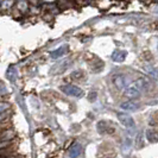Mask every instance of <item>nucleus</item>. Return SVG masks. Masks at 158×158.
<instances>
[{
    "label": "nucleus",
    "instance_id": "8",
    "mask_svg": "<svg viewBox=\"0 0 158 158\" xmlns=\"http://www.w3.org/2000/svg\"><path fill=\"white\" fill-rule=\"evenodd\" d=\"M82 153V146L79 143H75L71 145V148L69 149V157L70 158H77Z\"/></svg>",
    "mask_w": 158,
    "mask_h": 158
},
{
    "label": "nucleus",
    "instance_id": "3",
    "mask_svg": "<svg viewBox=\"0 0 158 158\" xmlns=\"http://www.w3.org/2000/svg\"><path fill=\"white\" fill-rule=\"evenodd\" d=\"M96 128H98V132H99L100 135H107V133H113V132H114V130H113V128L108 125V123L105 121V120L99 121V123L96 124Z\"/></svg>",
    "mask_w": 158,
    "mask_h": 158
},
{
    "label": "nucleus",
    "instance_id": "2",
    "mask_svg": "<svg viewBox=\"0 0 158 158\" xmlns=\"http://www.w3.org/2000/svg\"><path fill=\"white\" fill-rule=\"evenodd\" d=\"M117 117H118L119 121H120L125 127H127V128L135 127V120H133V118H132L130 114L124 113V112H119V113H117Z\"/></svg>",
    "mask_w": 158,
    "mask_h": 158
},
{
    "label": "nucleus",
    "instance_id": "7",
    "mask_svg": "<svg viewBox=\"0 0 158 158\" xmlns=\"http://www.w3.org/2000/svg\"><path fill=\"white\" fill-rule=\"evenodd\" d=\"M126 56H127V52L125 51V50H120V49H118V50H115V51L112 54V60H113L114 62L120 63V62H124V61H125Z\"/></svg>",
    "mask_w": 158,
    "mask_h": 158
},
{
    "label": "nucleus",
    "instance_id": "14",
    "mask_svg": "<svg viewBox=\"0 0 158 158\" xmlns=\"http://www.w3.org/2000/svg\"><path fill=\"white\" fill-rule=\"evenodd\" d=\"M144 69L146 70V73H149L150 75H152L153 77H157L158 79V68H155L152 65H145Z\"/></svg>",
    "mask_w": 158,
    "mask_h": 158
},
{
    "label": "nucleus",
    "instance_id": "13",
    "mask_svg": "<svg viewBox=\"0 0 158 158\" xmlns=\"http://www.w3.org/2000/svg\"><path fill=\"white\" fill-rule=\"evenodd\" d=\"M68 68V62H62L61 64H57L55 65L54 68H52V73L54 74H61V73H63L65 69Z\"/></svg>",
    "mask_w": 158,
    "mask_h": 158
},
{
    "label": "nucleus",
    "instance_id": "4",
    "mask_svg": "<svg viewBox=\"0 0 158 158\" xmlns=\"http://www.w3.org/2000/svg\"><path fill=\"white\" fill-rule=\"evenodd\" d=\"M113 82H114V85L117 86L118 89H125L126 86L128 85V79L125 75H117V76H114Z\"/></svg>",
    "mask_w": 158,
    "mask_h": 158
},
{
    "label": "nucleus",
    "instance_id": "22",
    "mask_svg": "<svg viewBox=\"0 0 158 158\" xmlns=\"http://www.w3.org/2000/svg\"><path fill=\"white\" fill-rule=\"evenodd\" d=\"M6 117H7L6 114H0V120H2V119H5V118H6Z\"/></svg>",
    "mask_w": 158,
    "mask_h": 158
},
{
    "label": "nucleus",
    "instance_id": "10",
    "mask_svg": "<svg viewBox=\"0 0 158 158\" xmlns=\"http://www.w3.org/2000/svg\"><path fill=\"white\" fill-rule=\"evenodd\" d=\"M135 86L138 88L140 92H142V90H148L149 87H150V82L145 79V77H140V79H138L135 81Z\"/></svg>",
    "mask_w": 158,
    "mask_h": 158
},
{
    "label": "nucleus",
    "instance_id": "1",
    "mask_svg": "<svg viewBox=\"0 0 158 158\" xmlns=\"http://www.w3.org/2000/svg\"><path fill=\"white\" fill-rule=\"evenodd\" d=\"M61 90L65 95L74 96V98H81V96H83V90L81 88L77 87V86H74V85H65L63 87H61Z\"/></svg>",
    "mask_w": 158,
    "mask_h": 158
},
{
    "label": "nucleus",
    "instance_id": "5",
    "mask_svg": "<svg viewBox=\"0 0 158 158\" xmlns=\"http://www.w3.org/2000/svg\"><path fill=\"white\" fill-rule=\"evenodd\" d=\"M124 94L126 95L127 98H130V99H137V98L140 96L142 92L135 86H130V87L125 88V93Z\"/></svg>",
    "mask_w": 158,
    "mask_h": 158
},
{
    "label": "nucleus",
    "instance_id": "12",
    "mask_svg": "<svg viewBox=\"0 0 158 158\" xmlns=\"http://www.w3.org/2000/svg\"><path fill=\"white\" fill-rule=\"evenodd\" d=\"M17 76H18V73H17V68L15 65H11L7 70V79L11 82H16Z\"/></svg>",
    "mask_w": 158,
    "mask_h": 158
},
{
    "label": "nucleus",
    "instance_id": "17",
    "mask_svg": "<svg viewBox=\"0 0 158 158\" xmlns=\"http://www.w3.org/2000/svg\"><path fill=\"white\" fill-rule=\"evenodd\" d=\"M7 87L2 83V82H0V95H5L6 93H7Z\"/></svg>",
    "mask_w": 158,
    "mask_h": 158
},
{
    "label": "nucleus",
    "instance_id": "11",
    "mask_svg": "<svg viewBox=\"0 0 158 158\" xmlns=\"http://www.w3.org/2000/svg\"><path fill=\"white\" fill-rule=\"evenodd\" d=\"M146 139L151 143H158V132H156L155 130H146Z\"/></svg>",
    "mask_w": 158,
    "mask_h": 158
},
{
    "label": "nucleus",
    "instance_id": "16",
    "mask_svg": "<svg viewBox=\"0 0 158 158\" xmlns=\"http://www.w3.org/2000/svg\"><path fill=\"white\" fill-rule=\"evenodd\" d=\"M12 137H13V133H12V132H10V131H7V132H5V135L1 137V139H0V140L8 142V139H10V138H12Z\"/></svg>",
    "mask_w": 158,
    "mask_h": 158
},
{
    "label": "nucleus",
    "instance_id": "15",
    "mask_svg": "<svg viewBox=\"0 0 158 158\" xmlns=\"http://www.w3.org/2000/svg\"><path fill=\"white\" fill-rule=\"evenodd\" d=\"M10 110V105L5 102H0V114H6L7 115V111Z\"/></svg>",
    "mask_w": 158,
    "mask_h": 158
},
{
    "label": "nucleus",
    "instance_id": "9",
    "mask_svg": "<svg viewBox=\"0 0 158 158\" xmlns=\"http://www.w3.org/2000/svg\"><path fill=\"white\" fill-rule=\"evenodd\" d=\"M67 52H68V45L64 44V45L60 47L58 49H56V50H54V51H51L50 56H51L52 58H60V57H62V56L65 55Z\"/></svg>",
    "mask_w": 158,
    "mask_h": 158
},
{
    "label": "nucleus",
    "instance_id": "6",
    "mask_svg": "<svg viewBox=\"0 0 158 158\" xmlns=\"http://www.w3.org/2000/svg\"><path fill=\"white\" fill-rule=\"evenodd\" d=\"M120 107H121L124 111L135 112L140 108V105L135 102V101H125V102H123L121 105H120Z\"/></svg>",
    "mask_w": 158,
    "mask_h": 158
},
{
    "label": "nucleus",
    "instance_id": "21",
    "mask_svg": "<svg viewBox=\"0 0 158 158\" xmlns=\"http://www.w3.org/2000/svg\"><path fill=\"white\" fill-rule=\"evenodd\" d=\"M8 145V142H0V148H5Z\"/></svg>",
    "mask_w": 158,
    "mask_h": 158
},
{
    "label": "nucleus",
    "instance_id": "20",
    "mask_svg": "<svg viewBox=\"0 0 158 158\" xmlns=\"http://www.w3.org/2000/svg\"><path fill=\"white\" fill-rule=\"evenodd\" d=\"M25 6H26V4H25V2H24V1H22V2H20V4H19V7H20V10H25Z\"/></svg>",
    "mask_w": 158,
    "mask_h": 158
},
{
    "label": "nucleus",
    "instance_id": "23",
    "mask_svg": "<svg viewBox=\"0 0 158 158\" xmlns=\"http://www.w3.org/2000/svg\"><path fill=\"white\" fill-rule=\"evenodd\" d=\"M157 49H158V45H157Z\"/></svg>",
    "mask_w": 158,
    "mask_h": 158
},
{
    "label": "nucleus",
    "instance_id": "18",
    "mask_svg": "<svg viewBox=\"0 0 158 158\" xmlns=\"http://www.w3.org/2000/svg\"><path fill=\"white\" fill-rule=\"evenodd\" d=\"M12 2H13L12 0H6V1H4V2H2V7H4V8H8L10 6H11V5H12Z\"/></svg>",
    "mask_w": 158,
    "mask_h": 158
},
{
    "label": "nucleus",
    "instance_id": "19",
    "mask_svg": "<svg viewBox=\"0 0 158 158\" xmlns=\"http://www.w3.org/2000/svg\"><path fill=\"white\" fill-rule=\"evenodd\" d=\"M88 99H89V101H92V102L95 101V99H96V93H95V92H92L90 94L88 95Z\"/></svg>",
    "mask_w": 158,
    "mask_h": 158
}]
</instances>
